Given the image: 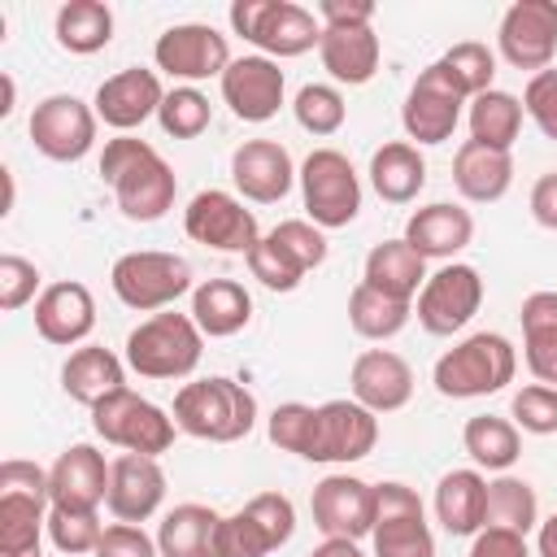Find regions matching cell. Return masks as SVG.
I'll return each mask as SVG.
<instances>
[{
    "instance_id": "484cf974",
    "label": "cell",
    "mask_w": 557,
    "mask_h": 557,
    "mask_svg": "<svg viewBox=\"0 0 557 557\" xmlns=\"http://www.w3.org/2000/svg\"><path fill=\"white\" fill-rule=\"evenodd\" d=\"M35 331L39 339L57 344V348H70V344H83L91 331H96V300L87 292V283H48L35 300Z\"/></svg>"
},
{
    "instance_id": "f1b7e54d",
    "label": "cell",
    "mask_w": 557,
    "mask_h": 557,
    "mask_svg": "<svg viewBox=\"0 0 557 557\" xmlns=\"http://www.w3.org/2000/svg\"><path fill=\"white\" fill-rule=\"evenodd\" d=\"M318 57H322V70H326L335 83L361 87V83L374 78L383 48H379L374 26H322Z\"/></svg>"
},
{
    "instance_id": "ee69618b",
    "label": "cell",
    "mask_w": 557,
    "mask_h": 557,
    "mask_svg": "<svg viewBox=\"0 0 557 557\" xmlns=\"http://www.w3.org/2000/svg\"><path fill=\"white\" fill-rule=\"evenodd\" d=\"M444 65H448V74L457 78V87L474 100V96H483V91H492V78H496V57H492V48L487 44H479V39H466V44H453L444 57H440Z\"/></svg>"
},
{
    "instance_id": "f546056e",
    "label": "cell",
    "mask_w": 557,
    "mask_h": 557,
    "mask_svg": "<svg viewBox=\"0 0 557 557\" xmlns=\"http://www.w3.org/2000/svg\"><path fill=\"white\" fill-rule=\"evenodd\" d=\"M453 183H457V191H461L466 200L492 205V200H500V196L509 191V183H513V157L500 152V148H487V144L466 139V144L457 148V157H453Z\"/></svg>"
},
{
    "instance_id": "60d3db41",
    "label": "cell",
    "mask_w": 557,
    "mask_h": 557,
    "mask_svg": "<svg viewBox=\"0 0 557 557\" xmlns=\"http://www.w3.org/2000/svg\"><path fill=\"white\" fill-rule=\"evenodd\" d=\"M483 527H505V531H535L540 527V500H535V487L518 474H496L487 483V513H483Z\"/></svg>"
},
{
    "instance_id": "9a60e30c",
    "label": "cell",
    "mask_w": 557,
    "mask_h": 557,
    "mask_svg": "<svg viewBox=\"0 0 557 557\" xmlns=\"http://www.w3.org/2000/svg\"><path fill=\"white\" fill-rule=\"evenodd\" d=\"M496 44L513 70H548L557 57V0H513L500 17Z\"/></svg>"
},
{
    "instance_id": "f6af8a7d",
    "label": "cell",
    "mask_w": 557,
    "mask_h": 557,
    "mask_svg": "<svg viewBox=\"0 0 557 557\" xmlns=\"http://www.w3.org/2000/svg\"><path fill=\"white\" fill-rule=\"evenodd\" d=\"M313 422H318V405L287 400V405H278V409L270 413L265 435H270V444H274V448L296 453V457H305V461H309V453H313Z\"/></svg>"
},
{
    "instance_id": "11a10c76",
    "label": "cell",
    "mask_w": 557,
    "mask_h": 557,
    "mask_svg": "<svg viewBox=\"0 0 557 557\" xmlns=\"http://www.w3.org/2000/svg\"><path fill=\"white\" fill-rule=\"evenodd\" d=\"M318 13H322V26H370L374 22L370 0H322Z\"/></svg>"
},
{
    "instance_id": "680465c9",
    "label": "cell",
    "mask_w": 557,
    "mask_h": 557,
    "mask_svg": "<svg viewBox=\"0 0 557 557\" xmlns=\"http://www.w3.org/2000/svg\"><path fill=\"white\" fill-rule=\"evenodd\" d=\"M309 557H366V553L357 548V540H322Z\"/></svg>"
},
{
    "instance_id": "ab89813d",
    "label": "cell",
    "mask_w": 557,
    "mask_h": 557,
    "mask_svg": "<svg viewBox=\"0 0 557 557\" xmlns=\"http://www.w3.org/2000/svg\"><path fill=\"white\" fill-rule=\"evenodd\" d=\"M522 135V100L492 87L483 96L470 100V139L474 144H487V148H500L509 152L513 139Z\"/></svg>"
},
{
    "instance_id": "6da1fadb",
    "label": "cell",
    "mask_w": 557,
    "mask_h": 557,
    "mask_svg": "<svg viewBox=\"0 0 557 557\" xmlns=\"http://www.w3.org/2000/svg\"><path fill=\"white\" fill-rule=\"evenodd\" d=\"M100 178L113 187L122 218L131 222H161L174 209L178 178L170 161L139 135H113L100 152Z\"/></svg>"
},
{
    "instance_id": "f5cc1de1",
    "label": "cell",
    "mask_w": 557,
    "mask_h": 557,
    "mask_svg": "<svg viewBox=\"0 0 557 557\" xmlns=\"http://www.w3.org/2000/svg\"><path fill=\"white\" fill-rule=\"evenodd\" d=\"M91 557H161V548H157V535H148L144 527L113 522V527H104Z\"/></svg>"
},
{
    "instance_id": "ac0fdd59",
    "label": "cell",
    "mask_w": 557,
    "mask_h": 557,
    "mask_svg": "<svg viewBox=\"0 0 557 557\" xmlns=\"http://www.w3.org/2000/svg\"><path fill=\"white\" fill-rule=\"evenodd\" d=\"M379 444V413H370L366 405L348 400H326L318 405V422H313V453L309 461H326V466H348L370 457Z\"/></svg>"
},
{
    "instance_id": "30bf717a",
    "label": "cell",
    "mask_w": 557,
    "mask_h": 557,
    "mask_svg": "<svg viewBox=\"0 0 557 557\" xmlns=\"http://www.w3.org/2000/svg\"><path fill=\"white\" fill-rule=\"evenodd\" d=\"M296 535V505L283 492H261L218 522V557H270Z\"/></svg>"
},
{
    "instance_id": "44dd1931",
    "label": "cell",
    "mask_w": 557,
    "mask_h": 557,
    "mask_svg": "<svg viewBox=\"0 0 557 557\" xmlns=\"http://www.w3.org/2000/svg\"><path fill=\"white\" fill-rule=\"evenodd\" d=\"M109 466L96 444H70L48 470L52 509H87L96 513L109 500Z\"/></svg>"
},
{
    "instance_id": "d6a6232c",
    "label": "cell",
    "mask_w": 557,
    "mask_h": 557,
    "mask_svg": "<svg viewBox=\"0 0 557 557\" xmlns=\"http://www.w3.org/2000/svg\"><path fill=\"white\" fill-rule=\"evenodd\" d=\"M487 513V479L479 470H448L435 483V518L448 535H479Z\"/></svg>"
},
{
    "instance_id": "7a4b0ae2",
    "label": "cell",
    "mask_w": 557,
    "mask_h": 557,
    "mask_svg": "<svg viewBox=\"0 0 557 557\" xmlns=\"http://www.w3.org/2000/svg\"><path fill=\"white\" fill-rule=\"evenodd\" d=\"M170 418L191 440L235 444L257 426V396L226 374H209V379H191L174 392Z\"/></svg>"
},
{
    "instance_id": "836d02e7",
    "label": "cell",
    "mask_w": 557,
    "mask_h": 557,
    "mask_svg": "<svg viewBox=\"0 0 557 557\" xmlns=\"http://www.w3.org/2000/svg\"><path fill=\"white\" fill-rule=\"evenodd\" d=\"M218 522L222 513L209 505H174L157 527L161 557H218Z\"/></svg>"
},
{
    "instance_id": "4fadbf2b",
    "label": "cell",
    "mask_w": 557,
    "mask_h": 557,
    "mask_svg": "<svg viewBox=\"0 0 557 557\" xmlns=\"http://www.w3.org/2000/svg\"><path fill=\"white\" fill-rule=\"evenodd\" d=\"M479 305H483L479 270L466 261H444L435 274H426V283L413 300V313L426 335H453L479 313Z\"/></svg>"
},
{
    "instance_id": "7402d4cb",
    "label": "cell",
    "mask_w": 557,
    "mask_h": 557,
    "mask_svg": "<svg viewBox=\"0 0 557 557\" xmlns=\"http://www.w3.org/2000/svg\"><path fill=\"white\" fill-rule=\"evenodd\" d=\"M283 91L287 78L278 70V61L270 57H235L222 74V100L231 104V113L239 122H270L283 109Z\"/></svg>"
},
{
    "instance_id": "3957f363",
    "label": "cell",
    "mask_w": 557,
    "mask_h": 557,
    "mask_svg": "<svg viewBox=\"0 0 557 557\" xmlns=\"http://www.w3.org/2000/svg\"><path fill=\"white\" fill-rule=\"evenodd\" d=\"M513 374H518L513 344L496 331H474L435 361L431 383L448 400H474V396H492V392L509 387Z\"/></svg>"
},
{
    "instance_id": "83f0119b",
    "label": "cell",
    "mask_w": 557,
    "mask_h": 557,
    "mask_svg": "<svg viewBox=\"0 0 557 557\" xmlns=\"http://www.w3.org/2000/svg\"><path fill=\"white\" fill-rule=\"evenodd\" d=\"M126 357H117L113 348H100V344H83L65 357L61 366V392L78 405H100L104 396L122 392L126 387Z\"/></svg>"
},
{
    "instance_id": "277c9868",
    "label": "cell",
    "mask_w": 557,
    "mask_h": 557,
    "mask_svg": "<svg viewBox=\"0 0 557 557\" xmlns=\"http://www.w3.org/2000/svg\"><path fill=\"white\" fill-rule=\"evenodd\" d=\"M48 470L9 457L0 466V557H44L39 535L48 531Z\"/></svg>"
},
{
    "instance_id": "d590c367",
    "label": "cell",
    "mask_w": 557,
    "mask_h": 557,
    "mask_svg": "<svg viewBox=\"0 0 557 557\" xmlns=\"http://www.w3.org/2000/svg\"><path fill=\"white\" fill-rule=\"evenodd\" d=\"M522 348H527V370L557 387V292H531L522 300Z\"/></svg>"
},
{
    "instance_id": "8992f818",
    "label": "cell",
    "mask_w": 557,
    "mask_h": 557,
    "mask_svg": "<svg viewBox=\"0 0 557 557\" xmlns=\"http://www.w3.org/2000/svg\"><path fill=\"white\" fill-rule=\"evenodd\" d=\"M231 30L244 35L261 57H305L322 39V22L292 0H235L231 4Z\"/></svg>"
},
{
    "instance_id": "ba28073f",
    "label": "cell",
    "mask_w": 557,
    "mask_h": 557,
    "mask_svg": "<svg viewBox=\"0 0 557 557\" xmlns=\"http://www.w3.org/2000/svg\"><path fill=\"white\" fill-rule=\"evenodd\" d=\"M300 200L313 226L339 231L361 213V178L339 148H313L300 161Z\"/></svg>"
},
{
    "instance_id": "8fae6325",
    "label": "cell",
    "mask_w": 557,
    "mask_h": 557,
    "mask_svg": "<svg viewBox=\"0 0 557 557\" xmlns=\"http://www.w3.org/2000/svg\"><path fill=\"white\" fill-rule=\"evenodd\" d=\"M374 557H435L422 496L409 483H374Z\"/></svg>"
},
{
    "instance_id": "5b68a950",
    "label": "cell",
    "mask_w": 557,
    "mask_h": 557,
    "mask_svg": "<svg viewBox=\"0 0 557 557\" xmlns=\"http://www.w3.org/2000/svg\"><path fill=\"white\" fill-rule=\"evenodd\" d=\"M205 335L191 313H152L126 335V366L139 379H187L200 366Z\"/></svg>"
},
{
    "instance_id": "9c48e42d",
    "label": "cell",
    "mask_w": 557,
    "mask_h": 557,
    "mask_svg": "<svg viewBox=\"0 0 557 557\" xmlns=\"http://www.w3.org/2000/svg\"><path fill=\"white\" fill-rule=\"evenodd\" d=\"M91 431L104 444L122 448V453L161 457L174 444V431L178 426H174V418L161 405H152V400L135 396L131 387H122V392L104 396L100 405H91Z\"/></svg>"
},
{
    "instance_id": "bcb514c9",
    "label": "cell",
    "mask_w": 557,
    "mask_h": 557,
    "mask_svg": "<svg viewBox=\"0 0 557 557\" xmlns=\"http://www.w3.org/2000/svg\"><path fill=\"white\" fill-rule=\"evenodd\" d=\"M100 535H104V527H100L96 513H87V509H48V540H52L57 553H70V557L96 553Z\"/></svg>"
},
{
    "instance_id": "d6986e66",
    "label": "cell",
    "mask_w": 557,
    "mask_h": 557,
    "mask_svg": "<svg viewBox=\"0 0 557 557\" xmlns=\"http://www.w3.org/2000/svg\"><path fill=\"white\" fill-rule=\"evenodd\" d=\"M313 527L326 540H361L374 531V483L357 474H326L313 487Z\"/></svg>"
},
{
    "instance_id": "cb8c5ba5",
    "label": "cell",
    "mask_w": 557,
    "mask_h": 557,
    "mask_svg": "<svg viewBox=\"0 0 557 557\" xmlns=\"http://www.w3.org/2000/svg\"><path fill=\"white\" fill-rule=\"evenodd\" d=\"M165 500V470L157 457H139V453H122L109 466V513L117 522H148Z\"/></svg>"
},
{
    "instance_id": "7dc6e473",
    "label": "cell",
    "mask_w": 557,
    "mask_h": 557,
    "mask_svg": "<svg viewBox=\"0 0 557 557\" xmlns=\"http://www.w3.org/2000/svg\"><path fill=\"white\" fill-rule=\"evenodd\" d=\"M248 270H252V278H257L261 287H270V292H296L300 278H305L300 261H296L287 248H278L270 235H261L257 248L248 252Z\"/></svg>"
},
{
    "instance_id": "db71d44e",
    "label": "cell",
    "mask_w": 557,
    "mask_h": 557,
    "mask_svg": "<svg viewBox=\"0 0 557 557\" xmlns=\"http://www.w3.org/2000/svg\"><path fill=\"white\" fill-rule=\"evenodd\" d=\"M466 557H531V548H527V535H518V531L483 527V531L470 540V553H466Z\"/></svg>"
},
{
    "instance_id": "e575fe53",
    "label": "cell",
    "mask_w": 557,
    "mask_h": 557,
    "mask_svg": "<svg viewBox=\"0 0 557 557\" xmlns=\"http://www.w3.org/2000/svg\"><path fill=\"white\" fill-rule=\"evenodd\" d=\"M370 187H374L387 205H409V200H418V191L426 187V161H422L418 144L392 139V144L374 148V157H370Z\"/></svg>"
},
{
    "instance_id": "94428289",
    "label": "cell",
    "mask_w": 557,
    "mask_h": 557,
    "mask_svg": "<svg viewBox=\"0 0 557 557\" xmlns=\"http://www.w3.org/2000/svg\"><path fill=\"white\" fill-rule=\"evenodd\" d=\"M0 183H4V205H0V213H13V170H9V165L0 170Z\"/></svg>"
},
{
    "instance_id": "52a82bcc",
    "label": "cell",
    "mask_w": 557,
    "mask_h": 557,
    "mask_svg": "<svg viewBox=\"0 0 557 557\" xmlns=\"http://www.w3.org/2000/svg\"><path fill=\"white\" fill-rule=\"evenodd\" d=\"M113 296L135 309V313H161L170 309L178 296L196 292L191 287V265L174 252H157V248H139V252H122L109 270Z\"/></svg>"
},
{
    "instance_id": "d4e9b609",
    "label": "cell",
    "mask_w": 557,
    "mask_h": 557,
    "mask_svg": "<svg viewBox=\"0 0 557 557\" xmlns=\"http://www.w3.org/2000/svg\"><path fill=\"white\" fill-rule=\"evenodd\" d=\"M348 387H352V400L366 405L370 413H396L413 400V370L392 348H366L352 361Z\"/></svg>"
},
{
    "instance_id": "603a6c76",
    "label": "cell",
    "mask_w": 557,
    "mask_h": 557,
    "mask_svg": "<svg viewBox=\"0 0 557 557\" xmlns=\"http://www.w3.org/2000/svg\"><path fill=\"white\" fill-rule=\"evenodd\" d=\"M165 100V87L157 78V70H144V65H131V70H117L113 78H104L96 87V117L104 126H113L117 135H131L135 126H144L148 117H157Z\"/></svg>"
},
{
    "instance_id": "7c38bea8",
    "label": "cell",
    "mask_w": 557,
    "mask_h": 557,
    "mask_svg": "<svg viewBox=\"0 0 557 557\" xmlns=\"http://www.w3.org/2000/svg\"><path fill=\"white\" fill-rule=\"evenodd\" d=\"M466 104H470V96L457 87V78L448 74V65L444 61H431L413 78V87H409V96L400 104V126L418 144H444L457 131Z\"/></svg>"
},
{
    "instance_id": "ffe728a7",
    "label": "cell",
    "mask_w": 557,
    "mask_h": 557,
    "mask_svg": "<svg viewBox=\"0 0 557 557\" xmlns=\"http://www.w3.org/2000/svg\"><path fill=\"white\" fill-rule=\"evenodd\" d=\"M296 174L300 170L292 165V152L278 139H244L231 152V183L252 205H278L292 191Z\"/></svg>"
},
{
    "instance_id": "f907efd6",
    "label": "cell",
    "mask_w": 557,
    "mask_h": 557,
    "mask_svg": "<svg viewBox=\"0 0 557 557\" xmlns=\"http://www.w3.org/2000/svg\"><path fill=\"white\" fill-rule=\"evenodd\" d=\"M35 292H39V270H35V261H26V257H17V252H4V257H0V309H4V313H17L22 305L39 300Z\"/></svg>"
},
{
    "instance_id": "b9f144b4",
    "label": "cell",
    "mask_w": 557,
    "mask_h": 557,
    "mask_svg": "<svg viewBox=\"0 0 557 557\" xmlns=\"http://www.w3.org/2000/svg\"><path fill=\"white\" fill-rule=\"evenodd\" d=\"M292 113H296L300 131L326 139V135H335V131L344 126L348 104H344L339 87H331V83H305V87L296 91V100H292Z\"/></svg>"
},
{
    "instance_id": "74e56055",
    "label": "cell",
    "mask_w": 557,
    "mask_h": 557,
    "mask_svg": "<svg viewBox=\"0 0 557 557\" xmlns=\"http://www.w3.org/2000/svg\"><path fill=\"white\" fill-rule=\"evenodd\" d=\"M461 444L479 470H496V474H509V466L522 457L518 426L509 418H496V413H474L461 431Z\"/></svg>"
},
{
    "instance_id": "8d00e7d4",
    "label": "cell",
    "mask_w": 557,
    "mask_h": 557,
    "mask_svg": "<svg viewBox=\"0 0 557 557\" xmlns=\"http://www.w3.org/2000/svg\"><path fill=\"white\" fill-rule=\"evenodd\" d=\"M52 30H57V44L65 52L91 57V52L109 48V39H113V9L100 0H70L57 9Z\"/></svg>"
},
{
    "instance_id": "4316f807",
    "label": "cell",
    "mask_w": 557,
    "mask_h": 557,
    "mask_svg": "<svg viewBox=\"0 0 557 557\" xmlns=\"http://www.w3.org/2000/svg\"><path fill=\"white\" fill-rule=\"evenodd\" d=\"M470 239H474V218H470V209L448 205V200L422 205V209L409 213V222H405V244H409L418 257H426V261H453Z\"/></svg>"
},
{
    "instance_id": "1f68e13d",
    "label": "cell",
    "mask_w": 557,
    "mask_h": 557,
    "mask_svg": "<svg viewBox=\"0 0 557 557\" xmlns=\"http://www.w3.org/2000/svg\"><path fill=\"white\" fill-rule=\"evenodd\" d=\"M191 322L200 326V335L209 339H226L239 335L252 322V296L244 292V283L235 278H205L191 292Z\"/></svg>"
},
{
    "instance_id": "6f0895ef",
    "label": "cell",
    "mask_w": 557,
    "mask_h": 557,
    "mask_svg": "<svg viewBox=\"0 0 557 557\" xmlns=\"http://www.w3.org/2000/svg\"><path fill=\"white\" fill-rule=\"evenodd\" d=\"M535 553L540 557H557V509L535 527Z\"/></svg>"
},
{
    "instance_id": "2e32d148",
    "label": "cell",
    "mask_w": 557,
    "mask_h": 557,
    "mask_svg": "<svg viewBox=\"0 0 557 557\" xmlns=\"http://www.w3.org/2000/svg\"><path fill=\"white\" fill-rule=\"evenodd\" d=\"M152 61H157V70H165L170 78H183L191 87L200 78H222L231 65V48H226V35H218L213 26L178 22L157 35Z\"/></svg>"
},
{
    "instance_id": "c3c4849f",
    "label": "cell",
    "mask_w": 557,
    "mask_h": 557,
    "mask_svg": "<svg viewBox=\"0 0 557 557\" xmlns=\"http://www.w3.org/2000/svg\"><path fill=\"white\" fill-rule=\"evenodd\" d=\"M509 413H513V426H518V431L557 435V387H548V383H527V387H518L513 400H509Z\"/></svg>"
},
{
    "instance_id": "9f6ffc18",
    "label": "cell",
    "mask_w": 557,
    "mask_h": 557,
    "mask_svg": "<svg viewBox=\"0 0 557 557\" xmlns=\"http://www.w3.org/2000/svg\"><path fill=\"white\" fill-rule=\"evenodd\" d=\"M531 218L544 231H557V170L535 178V187H531Z\"/></svg>"
},
{
    "instance_id": "7bdbcfd3",
    "label": "cell",
    "mask_w": 557,
    "mask_h": 557,
    "mask_svg": "<svg viewBox=\"0 0 557 557\" xmlns=\"http://www.w3.org/2000/svg\"><path fill=\"white\" fill-rule=\"evenodd\" d=\"M157 122H161V131L174 135V139H196V135L209 131L213 104H209L205 91H196V87L183 83V87L165 91V100H161V109H157Z\"/></svg>"
},
{
    "instance_id": "816d5d0a",
    "label": "cell",
    "mask_w": 557,
    "mask_h": 557,
    "mask_svg": "<svg viewBox=\"0 0 557 557\" xmlns=\"http://www.w3.org/2000/svg\"><path fill=\"white\" fill-rule=\"evenodd\" d=\"M522 113L540 126L544 139L557 144V70L553 65L540 70V74H531V83L522 91Z\"/></svg>"
},
{
    "instance_id": "681fc988",
    "label": "cell",
    "mask_w": 557,
    "mask_h": 557,
    "mask_svg": "<svg viewBox=\"0 0 557 557\" xmlns=\"http://www.w3.org/2000/svg\"><path fill=\"white\" fill-rule=\"evenodd\" d=\"M270 239H274L278 248H287V252L300 261L305 274L326 261V235H322V226H313L309 218H287V222H278V226L270 231Z\"/></svg>"
},
{
    "instance_id": "e0dca14e",
    "label": "cell",
    "mask_w": 557,
    "mask_h": 557,
    "mask_svg": "<svg viewBox=\"0 0 557 557\" xmlns=\"http://www.w3.org/2000/svg\"><path fill=\"white\" fill-rule=\"evenodd\" d=\"M96 109L78 96H44L30 113V139L48 161H83L96 144Z\"/></svg>"
},
{
    "instance_id": "91938a15",
    "label": "cell",
    "mask_w": 557,
    "mask_h": 557,
    "mask_svg": "<svg viewBox=\"0 0 557 557\" xmlns=\"http://www.w3.org/2000/svg\"><path fill=\"white\" fill-rule=\"evenodd\" d=\"M0 87H4V96H0V117H9V113H13V96H17V87H13V78H9V74L0 78Z\"/></svg>"
},
{
    "instance_id": "4dcf8cb0",
    "label": "cell",
    "mask_w": 557,
    "mask_h": 557,
    "mask_svg": "<svg viewBox=\"0 0 557 557\" xmlns=\"http://www.w3.org/2000/svg\"><path fill=\"white\" fill-rule=\"evenodd\" d=\"M361 283H370L374 292L383 296H396V300H418L422 283H426V257H418L405 235L400 239H383L366 252V270H361Z\"/></svg>"
},
{
    "instance_id": "f35d334b",
    "label": "cell",
    "mask_w": 557,
    "mask_h": 557,
    "mask_svg": "<svg viewBox=\"0 0 557 557\" xmlns=\"http://www.w3.org/2000/svg\"><path fill=\"white\" fill-rule=\"evenodd\" d=\"M413 318V305L409 300H396V296H383L374 292L370 283H357L348 292V326L361 335V339H392L409 326Z\"/></svg>"
},
{
    "instance_id": "5bb4252c",
    "label": "cell",
    "mask_w": 557,
    "mask_h": 557,
    "mask_svg": "<svg viewBox=\"0 0 557 557\" xmlns=\"http://www.w3.org/2000/svg\"><path fill=\"white\" fill-rule=\"evenodd\" d=\"M183 231H187V239H196V244H205V248H213V252H244V257H248V252L257 248V239H261V226H257L252 209H244L239 196L218 191V187L196 191V196L187 200V209H183Z\"/></svg>"
}]
</instances>
